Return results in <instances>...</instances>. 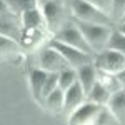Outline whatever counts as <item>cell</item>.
Segmentation results:
<instances>
[{
    "label": "cell",
    "mask_w": 125,
    "mask_h": 125,
    "mask_svg": "<svg viewBox=\"0 0 125 125\" xmlns=\"http://www.w3.org/2000/svg\"><path fill=\"white\" fill-rule=\"evenodd\" d=\"M73 22L78 27V30L82 32V35L87 40V43L90 45V48L94 50V53L107 48V42L110 39V33H112L110 25L87 23V22H80V20H73Z\"/></svg>",
    "instance_id": "obj_1"
},
{
    "label": "cell",
    "mask_w": 125,
    "mask_h": 125,
    "mask_svg": "<svg viewBox=\"0 0 125 125\" xmlns=\"http://www.w3.org/2000/svg\"><path fill=\"white\" fill-rule=\"evenodd\" d=\"M70 12L75 20L87 22V23H98V25H110L112 27V20L108 17V13L98 10L92 3H88L87 0H68Z\"/></svg>",
    "instance_id": "obj_2"
},
{
    "label": "cell",
    "mask_w": 125,
    "mask_h": 125,
    "mask_svg": "<svg viewBox=\"0 0 125 125\" xmlns=\"http://www.w3.org/2000/svg\"><path fill=\"white\" fill-rule=\"evenodd\" d=\"M53 39L62 42V43H67L70 47H75L85 53L90 55H95L94 50L90 48V45L87 43V40L83 39L82 32L78 30V27L75 25V22H67V23H62V27L53 33Z\"/></svg>",
    "instance_id": "obj_3"
},
{
    "label": "cell",
    "mask_w": 125,
    "mask_h": 125,
    "mask_svg": "<svg viewBox=\"0 0 125 125\" xmlns=\"http://www.w3.org/2000/svg\"><path fill=\"white\" fill-rule=\"evenodd\" d=\"M47 45L52 47L53 50H57L58 53L65 58L68 67H72V68H78V67H82V65H85V63H90L94 60V55L85 53V52H82V50H78L75 47H70L67 43H62V42H58L55 39L48 40Z\"/></svg>",
    "instance_id": "obj_4"
},
{
    "label": "cell",
    "mask_w": 125,
    "mask_h": 125,
    "mask_svg": "<svg viewBox=\"0 0 125 125\" xmlns=\"http://www.w3.org/2000/svg\"><path fill=\"white\" fill-rule=\"evenodd\" d=\"M92 62H94L97 70L115 75L117 72H120L124 68L125 55L118 53L115 50H110V48H104V50L97 52L95 55H94V60Z\"/></svg>",
    "instance_id": "obj_5"
},
{
    "label": "cell",
    "mask_w": 125,
    "mask_h": 125,
    "mask_svg": "<svg viewBox=\"0 0 125 125\" xmlns=\"http://www.w3.org/2000/svg\"><path fill=\"white\" fill-rule=\"evenodd\" d=\"M102 105H97L94 102L85 100L82 105H78L73 112H70L68 125H94L97 114L100 112Z\"/></svg>",
    "instance_id": "obj_6"
},
{
    "label": "cell",
    "mask_w": 125,
    "mask_h": 125,
    "mask_svg": "<svg viewBox=\"0 0 125 125\" xmlns=\"http://www.w3.org/2000/svg\"><path fill=\"white\" fill-rule=\"evenodd\" d=\"M39 67L43 68L45 72H62L63 68H68V63L65 58L52 47H43L39 53Z\"/></svg>",
    "instance_id": "obj_7"
},
{
    "label": "cell",
    "mask_w": 125,
    "mask_h": 125,
    "mask_svg": "<svg viewBox=\"0 0 125 125\" xmlns=\"http://www.w3.org/2000/svg\"><path fill=\"white\" fill-rule=\"evenodd\" d=\"M42 15L45 20V27L52 32H57L62 27V19H63V12L62 5L58 0H47L42 5Z\"/></svg>",
    "instance_id": "obj_8"
},
{
    "label": "cell",
    "mask_w": 125,
    "mask_h": 125,
    "mask_svg": "<svg viewBox=\"0 0 125 125\" xmlns=\"http://www.w3.org/2000/svg\"><path fill=\"white\" fill-rule=\"evenodd\" d=\"M87 100V94L83 92L82 85L75 82L73 85H70L63 92V112H73L78 105H82Z\"/></svg>",
    "instance_id": "obj_9"
},
{
    "label": "cell",
    "mask_w": 125,
    "mask_h": 125,
    "mask_svg": "<svg viewBox=\"0 0 125 125\" xmlns=\"http://www.w3.org/2000/svg\"><path fill=\"white\" fill-rule=\"evenodd\" d=\"M47 75H48V72H45L43 68H40V67H33V68H30V70H29L30 92H32L33 98H35L39 104L43 102V95H42V92H43V85H45Z\"/></svg>",
    "instance_id": "obj_10"
},
{
    "label": "cell",
    "mask_w": 125,
    "mask_h": 125,
    "mask_svg": "<svg viewBox=\"0 0 125 125\" xmlns=\"http://www.w3.org/2000/svg\"><path fill=\"white\" fill-rule=\"evenodd\" d=\"M20 25H22V30H43V29H47L43 15H42V10L39 7L23 12L20 15Z\"/></svg>",
    "instance_id": "obj_11"
},
{
    "label": "cell",
    "mask_w": 125,
    "mask_h": 125,
    "mask_svg": "<svg viewBox=\"0 0 125 125\" xmlns=\"http://www.w3.org/2000/svg\"><path fill=\"white\" fill-rule=\"evenodd\" d=\"M107 108L120 122V125H125V88H118L110 95L107 102Z\"/></svg>",
    "instance_id": "obj_12"
},
{
    "label": "cell",
    "mask_w": 125,
    "mask_h": 125,
    "mask_svg": "<svg viewBox=\"0 0 125 125\" xmlns=\"http://www.w3.org/2000/svg\"><path fill=\"white\" fill-rule=\"evenodd\" d=\"M75 70H77V82L82 85L83 92L88 94L90 88L95 85V82H97V68L94 65V62L85 63V65L75 68Z\"/></svg>",
    "instance_id": "obj_13"
},
{
    "label": "cell",
    "mask_w": 125,
    "mask_h": 125,
    "mask_svg": "<svg viewBox=\"0 0 125 125\" xmlns=\"http://www.w3.org/2000/svg\"><path fill=\"white\" fill-rule=\"evenodd\" d=\"M0 35H5L10 39L17 40L20 43L22 39V25L17 20V15H10L5 19H0Z\"/></svg>",
    "instance_id": "obj_14"
},
{
    "label": "cell",
    "mask_w": 125,
    "mask_h": 125,
    "mask_svg": "<svg viewBox=\"0 0 125 125\" xmlns=\"http://www.w3.org/2000/svg\"><path fill=\"white\" fill-rule=\"evenodd\" d=\"M42 105H45L48 112H52V114H60V112H63V90L62 88H55V90H52L50 94L43 97V102H42Z\"/></svg>",
    "instance_id": "obj_15"
},
{
    "label": "cell",
    "mask_w": 125,
    "mask_h": 125,
    "mask_svg": "<svg viewBox=\"0 0 125 125\" xmlns=\"http://www.w3.org/2000/svg\"><path fill=\"white\" fill-rule=\"evenodd\" d=\"M110 92H108V88L104 87L98 80L95 82V85L90 88V92L87 94V100L88 102H94L97 105H107V102H108V98H110Z\"/></svg>",
    "instance_id": "obj_16"
},
{
    "label": "cell",
    "mask_w": 125,
    "mask_h": 125,
    "mask_svg": "<svg viewBox=\"0 0 125 125\" xmlns=\"http://www.w3.org/2000/svg\"><path fill=\"white\" fill-rule=\"evenodd\" d=\"M7 5H9V9L17 15L20 17L23 12H27L30 9H35V7H39V3H37V0H3Z\"/></svg>",
    "instance_id": "obj_17"
},
{
    "label": "cell",
    "mask_w": 125,
    "mask_h": 125,
    "mask_svg": "<svg viewBox=\"0 0 125 125\" xmlns=\"http://www.w3.org/2000/svg\"><path fill=\"white\" fill-rule=\"evenodd\" d=\"M20 43L17 40L0 35V57H7V55H15L20 52Z\"/></svg>",
    "instance_id": "obj_18"
},
{
    "label": "cell",
    "mask_w": 125,
    "mask_h": 125,
    "mask_svg": "<svg viewBox=\"0 0 125 125\" xmlns=\"http://www.w3.org/2000/svg\"><path fill=\"white\" fill-rule=\"evenodd\" d=\"M77 82V70L72 67L63 68L62 72H58V88H62L63 92L70 85H73Z\"/></svg>",
    "instance_id": "obj_19"
},
{
    "label": "cell",
    "mask_w": 125,
    "mask_h": 125,
    "mask_svg": "<svg viewBox=\"0 0 125 125\" xmlns=\"http://www.w3.org/2000/svg\"><path fill=\"white\" fill-rule=\"evenodd\" d=\"M107 48H110V50H115L118 53H122L125 55V35L122 32H118V30H112V33H110V39L107 42Z\"/></svg>",
    "instance_id": "obj_20"
},
{
    "label": "cell",
    "mask_w": 125,
    "mask_h": 125,
    "mask_svg": "<svg viewBox=\"0 0 125 125\" xmlns=\"http://www.w3.org/2000/svg\"><path fill=\"white\" fill-rule=\"evenodd\" d=\"M97 80H98L104 87H107L110 94H114V92H117L118 88H122L120 83H118V80H117V77L114 75V73H107V72H100V70H97Z\"/></svg>",
    "instance_id": "obj_21"
},
{
    "label": "cell",
    "mask_w": 125,
    "mask_h": 125,
    "mask_svg": "<svg viewBox=\"0 0 125 125\" xmlns=\"http://www.w3.org/2000/svg\"><path fill=\"white\" fill-rule=\"evenodd\" d=\"M124 15H125V0H112L110 12H108V17L112 20V23H120Z\"/></svg>",
    "instance_id": "obj_22"
},
{
    "label": "cell",
    "mask_w": 125,
    "mask_h": 125,
    "mask_svg": "<svg viewBox=\"0 0 125 125\" xmlns=\"http://www.w3.org/2000/svg\"><path fill=\"white\" fill-rule=\"evenodd\" d=\"M94 125H120V122H118L115 117L112 115V112L104 105L100 108V112L97 114V118H95V122H94Z\"/></svg>",
    "instance_id": "obj_23"
},
{
    "label": "cell",
    "mask_w": 125,
    "mask_h": 125,
    "mask_svg": "<svg viewBox=\"0 0 125 125\" xmlns=\"http://www.w3.org/2000/svg\"><path fill=\"white\" fill-rule=\"evenodd\" d=\"M57 87H58V73H57V72H48L47 80H45V85H43V92H42V95L45 97L47 94H50L52 90H55Z\"/></svg>",
    "instance_id": "obj_24"
},
{
    "label": "cell",
    "mask_w": 125,
    "mask_h": 125,
    "mask_svg": "<svg viewBox=\"0 0 125 125\" xmlns=\"http://www.w3.org/2000/svg\"><path fill=\"white\" fill-rule=\"evenodd\" d=\"M87 2L92 3L94 7H97L98 10L105 12V13L110 12V3H112V0H87Z\"/></svg>",
    "instance_id": "obj_25"
},
{
    "label": "cell",
    "mask_w": 125,
    "mask_h": 125,
    "mask_svg": "<svg viewBox=\"0 0 125 125\" xmlns=\"http://www.w3.org/2000/svg\"><path fill=\"white\" fill-rule=\"evenodd\" d=\"M10 15H15V13L9 9V5L3 0H0V19H5V17H10Z\"/></svg>",
    "instance_id": "obj_26"
},
{
    "label": "cell",
    "mask_w": 125,
    "mask_h": 125,
    "mask_svg": "<svg viewBox=\"0 0 125 125\" xmlns=\"http://www.w3.org/2000/svg\"><path fill=\"white\" fill-rule=\"evenodd\" d=\"M115 77H117V80H118L120 87H122V88H125V68H122L120 72H117Z\"/></svg>",
    "instance_id": "obj_27"
},
{
    "label": "cell",
    "mask_w": 125,
    "mask_h": 125,
    "mask_svg": "<svg viewBox=\"0 0 125 125\" xmlns=\"http://www.w3.org/2000/svg\"><path fill=\"white\" fill-rule=\"evenodd\" d=\"M117 30H118V32H122V33L125 35V22H120V23H118V29H117Z\"/></svg>",
    "instance_id": "obj_28"
},
{
    "label": "cell",
    "mask_w": 125,
    "mask_h": 125,
    "mask_svg": "<svg viewBox=\"0 0 125 125\" xmlns=\"http://www.w3.org/2000/svg\"><path fill=\"white\" fill-rule=\"evenodd\" d=\"M122 22H125V15H124V19H122Z\"/></svg>",
    "instance_id": "obj_29"
},
{
    "label": "cell",
    "mask_w": 125,
    "mask_h": 125,
    "mask_svg": "<svg viewBox=\"0 0 125 125\" xmlns=\"http://www.w3.org/2000/svg\"><path fill=\"white\" fill-rule=\"evenodd\" d=\"M124 68H125V62H124Z\"/></svg>",
    "instance_id": "obj_30"
}]
</instances>
